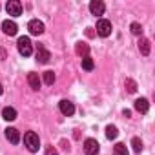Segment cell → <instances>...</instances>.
Here are the masks:
<instances>
[{
  "label": "cell",
  "mask_w": 155,
  "mask_h": 155,
  "mask_svg": "<svg viewBox=\"0 0 155 155\" xmlns=\"http://www.w3.org/2000/svg\"><path fill=\"white\" fill-rule=\"evenodd\" d=\"M24 144H26V148H28L31 153H37V151H38V148H40L38 135H37L35 131H28V133L24 135Z\"/></svg>",
  "instance_id": "obj_1"
},
{
  "label": "cell",
  "mask_w": 155,
  "mask_h": 155,
  "mask_svg": "<svg viewBox=\"0 0 155 155\" xmlns=\"http://www.w3.org/2000/svg\"><path fill=\"white\" fill-rule=\"evenodd\" d=\"M17 48H18V53L22 57H29L33 53V44H31L29 37H20L18 42H17Z\"/></svg>",
  "instance_id": "obj_2"
},
{
  "label": "cell",
  "mask_w": 155,
  "mask_h": 155,
  "mask_svg": "<svg viewBox=\"0 0 155 155\" xmlns=\"http://www.w3.org/2000/svg\"><path fill=\"white\" fill-rule=\"evenodd\" d=\"M111 22L110 20H106V18H101L99 22H97V33L101 35V37H110L111 35Z\"/></svg>",
  "instance_id": "obj_3"
},
{
  "label": "cell",
  "mask_w": 155,
  "mask_h": 155,
  "mask_svg": "<svg viewBox=\"0 0 155 155\" xmlns=\"http://www.w3.org/2000/svg\"><path fill=\"white\" fill-rule=\"evenodd\" d=\"M6 11L11 17H18V15H22V4L18 2V0H9L8 6H6Z\"/></svg>",
  "instance_id": "obj_4"
},
{
  "label": "cell",
  "mask_w": 155,
  "mask_h": 155,
  "mask_svg": "<svg viewBox=\"0 0 155 155\" xmlns=\"http://www.w3.org/2000/svg\"><path fill=\"white\" fill-rule=\"evenodd\" d=\"M99 150H101V146H99V142L95 139H86L84 140V151H86V155H97Z\"/></svg>",
  "instance_id": "obj_5"
},
{
  "label": "cell",
  "mask_w": 155,
  "mask_h": 155,
  "mask_svg": "<svg viewBox=\"0 0 155 155\" xmlns=\"http://www.w3.org/2000/svg\"><path fill=\"white\" fill-rule=\"evenodd\" d=\"M104 9H106V6H104V2H101V0H91V2H90L91 15L101 17V15H104Z\"/></svg>",
  "instance_id": "obj_6"
},
{
  "label": "cell",
  "mask_w": 155,
  "mask_h": 155,
  "mask_svg": "<svg viewBox=\"0 0 155 155\" xmlns=\"http://www.w3.org/2000/svg\"><path fill=\"white\" fill-rule=\"evenodd\" d=\"M58 108H60V113L66 115V117H71V115L75 113V106H73V102H69V101H60V102H58Z\"/></svg>",
  "instance_id": "obj_7"
},
{
  "label": "cell",
  "mask_w": 155,
  "mask_h": 155,
  "mask_svg": "<svg viewBox=\"0 0 155 155\" xmlns=\"http://www.w3.org/2000/svg\"><path fill=\"white\" fill-rule=\"evenodd\" d=\"M28 29H29L31 35H42V33H44V24L35 18V20H31V22L28 24Z\"/></svg>",
  "instance_id": "obj_8"
},
{
  "label": "cell",
  "mask_w": 155,
  "mask_h": 155,
  "mask_svg": "<svg viewBox=\"0 0 155 155\" xmlns=\"http://www.w3.org/2000/svg\"><path fill=\"white\" fill-rule=\"evenodd\" d=\"M2 31H4L6 35L13 37V35H17V31H18V26H17L13 20H4V22H2Z\"/></svg>",
  "instance_id": "obj_9"
},
{
  "label": "cell",
  "mask_w": 155,
  "mask_h": 155,
  "mask_svg": "<svg viewBox=\"0 0 155 155\" xmlns=\"http://www.w3.org/2000/svg\"><path fill=\"white\" fill-rule=\"evenodd\" d=\"M49 58H51V53H49L44 46H38V49H37V60H38L40 64H48Z\"/></svg>",
  "instance_id": "obj_10"
},
{
  "label": "cell",
  "mask_w": 155,
  "mask_h": 155,
  "mask_svg": "<svg viewBox=\"0 0 155 155\" xmlns=\"http://www.w3.org/2000/svg\"><path fill=\"white\" fill-rule=\"evenodd\" d=\"M6 139L11 142V144H18L20 142V133L17 128H6Z\"/></svg>",
  "instance_id": "obj_11"
},
{
  "label": "cell",
  "mask_w": 155,
  "mask_h": 155,
  "mask_svg": "<svg viewBox=\"0 0 155 155\" xmlns=\"http://www.w3.org/2000/svg\"><path fill=\"white\" fill-rule=\"evenodd\" d=\"M28 82H29V86L33 88V90H40V77H38V73H29L28 75Z\"/></svg>",
  "instance_id": "obj_12"
},
{
  "label": "cell",
  "mask_w": 155,
  "mask_h": 155,
  "mask_svg": "<svg viewBox=\"0 0 155 155\" xmlns=\"http://www.w3.org/2000/svg\"><path fill=\"white\" fill-rule=\"evenodd\" d=\"M135 110H137L139 113H148V110H150L148 101H146V99H137V101H135Z\"/></svg>",
  "instance_id": "obj_13"
},
{
  "label": "cell",
  "mask_w": 155,
  "mask_h": 155,
  "mask_svg": "<svg viewBox=\"0 0 155 155\" xmlns=\"http://www.w3.org/2000/svg\"><path fill=\"white\" fill-rule=\"evenodd\" d=\"M150 48H151V44H150L148 38H140V40H139V51H140L144 57L150 55Z\"/></svg>",
  "instance_id": "obj_14"
},
{
  "label": "cell",
  "mask_w": 155,
  "mask_h": 155,
  "mask_svg": "<svg viewBox=\"0 0 155 155\" xmlns=\"http://www.w3.org/2000/svg\"><path fill=\"white\" fill-rule=\"evenodd\" d=\"M2 117H4L6 120H15V119H17V110L11 108V106H8V108L2 110Z\"/></svg>",
  "instance_id": "obj_15"
},
{
  "label": "cell",
  "mask_w": 155,
  "mask_h": 155,
  "mask_svg": "<svg viewBox=\"0 0 155 155\" xmlns=\"http://www.w3.org/2000/svg\"><path fill=\"white\" fill-rule=\"evenodd\" d=\"M75 51H77V55L79 57H88V53H90V48H88V44H84V42H79L77 44V48H75Z\"/></svg>",
  "instance_id": "obj_16"
},
{
  "label": "cell",
  "mask_w": 155,
  "mask_h": 155,
  "mask_svg": "<svg viewBox=\"0 0 155 155\" xmlns=\"http://www.w3.org/2000/svg\"><path fill=\"white\" fill-rule=\"evenodd\" d=\"M113 155H128V148H126V144L117 142V144L113 146Z\"/></svg>",
  "instance_id": "obj_17"
},
{
  "label": "cell",
  "mask_w": 155,
  "mask_h": 155,
  "mask_svg": "<svg viewBox=\"0 0 155 155\" xmlns=\"http://www.w3.org/2000/svg\"><path fill=\"white\" fill-rule=\"evenodd\" d=\"M95 68V62H93V58L88 55V57H84L82 58V69H86V71H91Z\"/></svg>",
  "instance_id": "obj_18"
},
{
  "label": "cell",
  "mask_w": 155,
  "mask_h": 155,
  "mask_svg": "<svg viewBox=\"0 0 155 155\" xmlns=\"http://www.w3.org/2000/svg\"><path fill=\"white\" fill-rule=\"evenodd\" d=\"M117 135H119V131H117V128L115 126H106V137L110 139V140H113V139H117Z\"/></svg>",
  "instance_id": "obj_19"
},
{
  "label": "cell",
  "mask_w": 155,
  "mask_h": 155,
  "mask_svg": "<svg viewBox=\"0 0 155 155\" xmlns=\"http://www.w3.org/2000/svg\"><path fill=\"white\" fill-rule=\"evenodd\" d=\"M131 146H133V151H135V153H140V151H142V140H140L139 137H133V139H131Z\"/></svg>",
  "instance_id": "obj_20"
},
{
  "label": "cell",
  "mask_w": 155,
  "mask_h": 155,
  "mask_svg": "<svg viewBox=\"0 0 155 155\" xmlns=\"http://www.w3.org/2000/svg\"><path fill=\"white\" fill-rule=\"evenodd\" d=\"M44 82H46L48 86H51V84L55 82V73H53V71H44Z\"/></svg>",
  "instance_id": "obj_21"
},
{
  "label": "cell",
  "mask_w": 155,
  "mask_h": 155,
  "mask_svg": "<svg viewBox=\"0 0 155 155\" xmlns=\"http://www.w3.org/2000/svg\"><path fill=\"white\" fill-rule=\"evenodd\" d=\"M130 29H131L133 35H140V33H142V26H140L139 22H133V24L130 26Z\"/></svg>",
  "instance_id": "obj_22"
},
{
  "label": "cell",
  "mask_w": 155,
  "mask_h": 155,
  "mask_svg": "<svg viewBox=\"0 0 155 155\" xmlns=\"http://www.w3.org/2000/svg\"><path fill=\"white\" fill-rule=\"evenodd\" d=\"M126 90H128V93H135V91H137V84H135L131 79H128V81H126Z\"/></svg>",
  "instance_id": "obj_23"
},
{
  "label": "cell",
  "mask_w": 155,
  "mask_h": 155,
  "mask_svg": "<svg viewBox=\"0 0 155 155\" xmlns=\"http://www.w3.org/2000/svg\"><path fill=\"white\" fill-rule=\"evenodd\" d=\"M46 155H58V151H57V148L48 146V148H46Z\"/></svg>",
  "instance_id": "obj_24"
},
{
  "label": "cell",
  "mask_w": 155,
  "mask_h": 155,
  "mask_svg": "<svg viewBox=\"0 0 155 155\" xmlns=\"http://www.w3.org/2000/svg\"><path fill=\"white\" fill-rule=\"evenodd\" d=\"M2 91H4V88H2V82H0V95H2Z\"/></svg>",
  "instance_id": "obj_25"
}]
</instances>
